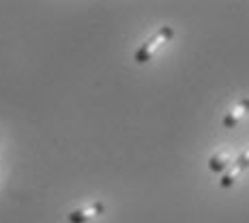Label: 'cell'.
Segmentation results:
<instances>
[{
	"label": "cell",
	"mask_w": 249,
	"mask_h": 223,
	"mask_svg": "<svg viewBox=\"0 0 249 223\" xmlns=\"http://www.w3.org/2000/svg\"><path fill=\"white\" fill-rule=\"evenodd\" d=\"M174 37V28L172 26H161V28L157 30V33L150 37L146 43H142V48H140L136 54H133V60L138 62V65H146V62L153 60V56L157 54L159 50L163 48L165 43H170Z\"/></svg>",
	"instance_id": "cell-1"
},
{
	"label": "cell",
	"mask_w": 249,
	"mask_h": 223,
	"mask_svg": "<svg viewBox=\"0 0 249 223\" xmlns=\"http://www.w3.org/2000/svg\"><path fill=\"white\" fill-rule=\"evenodd\" d=\"M249 168V148L243 150V154L236 159L234 163L228 168V172L224 174V178L219 180V187H224V189H228V187H232L238 180V176H241L245 170Z\"/></svg>",
	"instance_id": "cell-2"
},
{
	"label": "cell",
	"mask_w": 249,
	"mask_h": 223,
	"mask_svg": "<svg viewBox=\"0 0 249 223\" xmlns=\"http://www.w3.org/2000/svg\"><path fill=\"white\" fill-rule=\"evenodd\" d=\"M106 212V206L101 204V202H92V204H88L84 206V208H77L73 212H69V223H86V221H90V219H95V217H99Z\"/></svg>",
	"instance_id": "cell-3"
},
{
	"label": "cell",
	"mask_w": 249,
	"mask_h": 223,
	"mask_svg": "<svg viewBox=\"0 0 249 223\" xmlns=\"http://www.w3.org/2000/svg\"><path fill=\"white\" fill-rule=\"evenodd\" d=\"M247 114H249V99H241L230 112H226L224 122H221V124H224L226 129H232V127H236V124L241 122Z\"/></svg>",
	"instance_id": "cell-4"
},
{
	"label": "cell",
	"mask_w": 249,
	"mask_h": 223,
	"mask_svg": "<svg viewBox=\"0 0 249 223\" xmlns=\"http://www.w3.org/2000/svg\"><path fill=\"white\" fill-rule=\"evenodd\" d=\"M230 159H232V153L230 150H219V153H215L213 157L209 159V170L211 172H215V174H219V172H226V168L230 165Z\"/></svg>",
	"instance_id": "cell-5"
}]
</instances>
